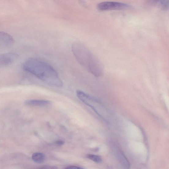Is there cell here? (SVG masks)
<instances>
[{"label":"cell","mask_w":169,"mask_h":169,"mask_svg":"<svg viewBox=\"0 0 169 169\" xmlns=\"http://www.w3.org/2000/svg\"><path fill=\"white\" fill-rule=\"evenodd\" d=\"M88 158L97 163H100L102 161V159L100 156L92 154H88L87 155Z\"/></svg>","instance_id":"cell-11"},{"label":"cell","mask_w":169,"mask_h":169,"mask_svg":"<svg viewBox=\"0 0 169 169\" xmlns=\"http://www.w3.org/2000/svg\"><path fill=\"white\" fill-rule=\"evenodd\" d=\"M65 169H84L83 168L73 166H69L66 168Z\"/></svg>","instance_id":"cell-13"},{"label":"cell","mask_w":169,"mask_h":169,"mask_svg":"<svg viewBox=\"0 0 169 169\" xmlns=\"http://www.w3.org/2000/svg\"><path fill=\"white\" fill-rule=\"evenodd\" d=\"M32 158L34 162L38 163H43L45 160V156L40 153H35L33 154Z\"/></svg>","instance_id":"cell-10"},{"label":"cell","mask_w":169,"mask_h":169,"mask_svg":"<svg viewBox=\"0 0 169 169\" xmlns=\"http://www.w3.org/2000/svg\"><path fill=\"white\" fill-rule=\"evenodd\" d=\"M65 142L62 141H58L56 142V143L58 145H62L64 144Z\"/></svg>","instance_id":"cell-14"},{"label":"cell","mask_w":169,"mask_h":169,"mask_svg":"<svg viewBox=\"0 0 169 169\" xmlns=\"http://www.w3.org/2000/svg\"><path fill=\"white\" fill-rule=\"evenodd\" d=\"M23 68L49 85L57 88L62 87V82L56 70L48 63L40 58H29L24 63Z\"/></svg>","instance_id":"cell-1"},{"label":"cell","mask_w":169,"mask_h":169,"mask_svg":"<svg viewBox=\"0 0 169 169\" xmlns=\"http://www.w3.org/2000/svg\"><path fill=\"white\" fill-rule=\"evenodd\" d=\"M14 42L13 37L9 34L0 32V48L10 47Z\"/></svg>","instance_id":"cell-6"},{"label":"cell","mask_w":169,"mask_h":169,"mask_svg":"<svg viewBox=\"0 0 169 169\" xmlns=\"http://www.w3.org/2000/svg\"><path fill=\"white\" fill-rule=\"evenodd\" d=\"M97 7L100 10H107L126 9L131 7V6L121 2L107 1L99 3Z\"/></svg>","instance_id":"cell-4"},{"label":"cell","mask_w":169,"mask_h":169,"mask_svg":"<svg viewBox=\"0 0 169 169\" xmlns=\"http://www.w3.org/2000/svg\"><path fill=\"white\" fill-rule=\"evenodd\" d=\"M72 50L78 62L85 67L96 77L103 73L100 62L86 46L80 42H75L72 45Z\"/></svg>","instance_id":"cell-2"},{"label":"cell","mask_w":169,"mask_h":169,"mask_svg":"<svg viewBox=\"0 0 169 169\" xmlns=\"http://www.w3.org/2000/svg\"><path fill=\"white\" fill-rule=\"evenodd\" d=\"M118 157L122 165L126 169H129L130 166V163L124 155L121 152H118Z\"/></svg>","instance_id":"cell-9"},{"label":"cell","mask_w":169,"mask_h":169,"mask_svg":"<svg viewBox=\"0 0 169 169\" xmlns=\"http://www.w3.org/2000/svg\"><path fill=\"white\" fill-rule=\"evenodd\" d=\"M57 167L55 166H43L39 169H57Z\"/></svg>","instance_id":"cell-12"},{"label":"cell","mask_w":169,"mask_h":169,"mask_svg":"<svg viewBox=\"0 0 169 169\" xmlns=\"http://www.w3.org/2000/svg\"><path fill=\"white\" fill-rule=\"evenodd\" d=\"M18 58V54L14 53L2 54L0 55V66L10 65L17 60Z\"/></svg>","instance_id":"cell-5"},{"label":"cell","mask_w":169,"mask_h":169,"mask_svg":"<svg viewBox=\"0 0 169 169\" xmlns=\"http://www.w3.org/2000/svg\"><path fill=\"white\" fill-rule=\"evenodd\" d=\"M49 103V101L44 100H29L25 102V104L30 106L43 107Z\"/></svg>","instance_id":"cell-7"},{"label":"cell","mask_w":169,"mask_h":169,"mask_svg":"<svg viewBox=\"0 0 169 169\" xmlns=\"http://www.w3.org/2000/svg\"><path fill=\"white\" fill-rule=\"evenodd\" d=\"M149 3L152 5L157 6L163 10H167L169 8V1L167 0L149 1Z\"/></svg>","instance_id":"cell-8"},{"label":"cell","mask_w":169,"mask_h":169,"mask_svg":"<svg viewBox=\"0 0 169 169\" xmlns=\"http://www.w3.org/2000/svg\"><path fill=\"white\" fill-rule=\"evenodd\" d=\"M77 95L78 98L84 103L92 109L97 115L104 118V109L98 101L81 91H77Z\"/></svg>","instance_id":"cell-3"}]
</instances>
